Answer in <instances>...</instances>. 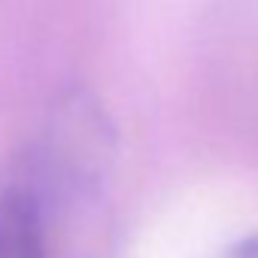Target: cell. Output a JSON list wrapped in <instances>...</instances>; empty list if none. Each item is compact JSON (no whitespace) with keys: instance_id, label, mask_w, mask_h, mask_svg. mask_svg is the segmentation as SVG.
<instances>
[{"instance_id":"cell-3","label":"cell","mask_w":258,"mask_h":258,"mask_svg":"<svg viewBox=\"0 0 258 258\" xmlns=\"http://www.w3.org/2000/svg\"><path fill=\"white\" fill-rule=\"evenodd\" d=\"M240 258H258V240H252L249 246H243V255Z\"/></svg>"},{"instance_id":"cell-2","label":"cell","mask_w":258,"mask_h":258,"mask_svg":"<svg viewBox=\"0 0 258 258\" xmlns=\"http://www.w3.org/2000/svg\"><path fill=\"white\" fill-rule=\"evenodd\" d=\"M0 258H49L46 198L37 185L0 188Z\"/></svg>"},{"instance_id":"cell-1","label":"cell","mask_w":258,"mask_h":258,"mask_svg":"<svg viewBox=\"0 0 258 258\" xmlns=\"http://www.w3.org/2000/svg\"><path fill=\"white\" fill-rule=\"evenodd\" d=\"M115 131L106 109L85 88L67 91L46 131V164L67 179H91L106 170Z\"/></svg>"}]
</instances>
